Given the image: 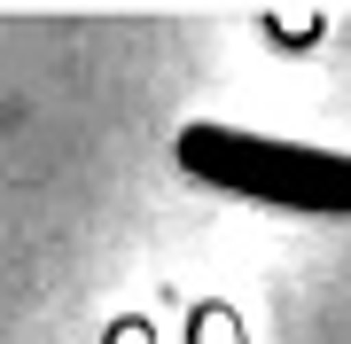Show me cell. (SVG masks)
<instances>
[{
    "instance_id": "obj_1",
    "label": "cell",
    "mask_w": 351,
    "mask_h": 344,
    "mask_svg": "<svg viewBox=\"0 0 351 344\" xmlns=\"http://www.w3.org/2000/svg\"><path fill=\"white\" fill-rule=\"evenodd\" d=\"M180 165L203 188H226L242 204H274V211H320L351 219V157L313 149V141H274V133H242L219 117H195L180 133Z\"/></svg>"
}]
</instances>
